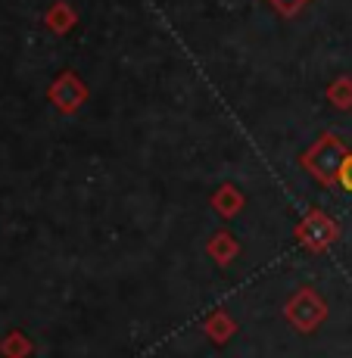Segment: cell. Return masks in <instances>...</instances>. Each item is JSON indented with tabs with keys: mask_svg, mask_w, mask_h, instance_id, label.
Wrapping results in <instances>:
<instances>
[{
	"mask_svg": "<svg viewBox=\"0 0 352 358\" xmlns=\"http://www.w3.org/2000/svg\"><path fill=\"white\" fill-rule=\"evenodd\" d=\"M340 175H343V184H346V187H352V156L340 165Z\"/></svg>",
	"mask_w": 352,
	"mask_h": 358,
	"instance_id": "obj_1",
	"label": "cell"
}]
</instances>
